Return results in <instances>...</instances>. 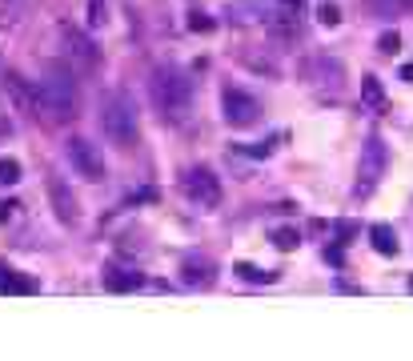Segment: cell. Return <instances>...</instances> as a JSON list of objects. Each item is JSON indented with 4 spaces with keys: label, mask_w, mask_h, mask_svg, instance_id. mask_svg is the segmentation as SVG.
I'll return each instance as SVG.
<instances>
[{
    "label": "cell",
    "mask_w": 413,
    "mask_h": 361,
    "mask_svg": "<svg viewBox=\"0 0 413 361\" xmlns=\"http://www.w3.org/2000/svg\"><path fill=\"white\" fill-rule=\"evenodd\" d=\"M80 109V85H76V69H49V73L32 81V117L64 125L73 121Z\"/></svg>",
    "instance_id": "6da1fadb"
},
{
    "label": "cell",
    "mask_w": 413,
    "mask_h": 361,
    "mask_svg": "<svg viewBox=\"0 0 413 361\" xmlns=\"http://www.w3.org/2000/svg\"><path fill=\"white\" fill-rule=\"evenodd\" d=\"M97 125L104 133V141L113 145V149L128 153L133 145L140 141V117H137V100L113 88V93H104L100 97V112H97Z\"/></svg>",
    "instance_id": "7a4b0ae2"
},
{
    "label": "cell",
    "mask_w": 413,
    "mask_h": 361,
    "mask_svg": "<svg viewBox=\"0 0 413 361\" xmlns=\"http://www.w3.org/2000/svg\"><path fill=\"white\" fill-rule=\"evenodd\" d=\"M149 97L157 105L164 121H185L188 109H193V85H188V76L176 69V64H157L149 76Z\"/></svg>",
    "instance_id": "3957f363"
},
{
    "label": "cell",
    "mask_w": 413,
    "mask_h": 361,
    "mask_svg": "<svg viewBox=\"0 0 413 361\" xmlns=\"http://www.w3.org/2000/svg\"><path fill=\"white\" fill-rule=\"evenodd\" d=\"M389 169V149L381 137H369L361 145V161H357V197H369L377 185H381V177H385Z\"/></svg>",
    "instance_id": "277c9868"
},
{
    "label": "cell",
    "mask_w": 413,
    "mask_h": 361,
    "mask_svg": "<svg viewBox=\"0 0 413 361\" xmlns=\"http://www.w3.org/2000/svg\"><path fill=\"white\" fill-rule=\"evenodd\" d=\"M181 185H185V197L193 201V205H200V209H217V205H221V181H217L213 169H205V165L188 169V173L181 177Z\"/></svg>",
    "instance_id": "5b68a950"
},
{
    "label": "cell",
    "mask_w": 413,
    "mask_h": 361,
    "mask_svg": "<svg viewBox=\"0 0 413 361\" xmlns=\"http://www.w3.org/2000/svg\"><path fill=\"white\" fill-rule=\"evenodd\" d=\"M64 157H68V165H73L76 177H85V181H104V157H100V149L92 145V141L73 137L68 145H64Z\"/></svg>",
    "instance_id": "8992f818"
},
{
    "label": "cell",
    "mask_w": 413,
    "mask_h": 361,
    "mask_svg": "<svg viewBox=\"0 0 413 361\" xmlns=\"http://www.w3.org/2000/svg\"><path fill=\"white\" fill-rule=\"evenodd\" d=\"M221 105H225V121L233 129H249V125H257V117H261L257 97H249L245 88H233V85H229L225 93H221Z\"/></svg>",
    "instance_id": "52a82bcc"
},
{
    "label": "cell",
    "mask_w": 413,
    "mask_h": 361,
    "mask_svg": "<svg viewBox=\"0 0 413 361\" xmlns=\"http://www.w3.org/2000/svg\"><path fill=\"white\" fill-rule=\"evenodd\" d=\"M61 45H64V57H68V69H97V49H92V40L80 32V28L64 25L61 28Z\"/></svg>",
    "instance_id": "ba28073f"
},
{
    "label": "cell",
    "mask_w": 413,
    "mask_h": 361,
    "mask_svg": "<svg viewBox=\"0 0 413 361\" xmlns=\"http://www.w3.org/2000/svg\"><path fill=\"white\" fill-rule=\"evenodd\" d=\"M100 285L109 289V293H133V289L145 285V277L137 269H121V265H104V273H100Z\"/></svg>",
    "instance_id": "9c48e42d"
},
{
    "label": "cell",
    "mask_w": 413,
    "mask_h": 361,
    "mask_svg": "<svg viewBox=\"0 0 413 361\" xmlns=\"http://www.w3.org/2000/svg\"><path fill=\"white\" fill-rule=\"evenodd\" d=\"M49 197H52V205H56V217H61L64 225H76V217H80V213H76V197L68 193V185H64L56 173L49 177Z\"/></svg>",
    "instance_id": "30bf717a"
},
{
    "label": "cell",
    "mask_w": 413,
    "mask_h": 361,
    "mask_svg": "<svg viewBox=\"0 0 413 361\" xmlns=\"http://www.w3.org/2000/svg\"><path fill=\"white\" fill-rule=\"evenodd\" d=\"M181 277H185V285L193 289H209L217 281V265L209 261V257H185V265H181Z\"/></svg>",
    "instance_id": "8fae6325"
},
{
    "label": "cell",
    "mask_w": 413,
    "mask_h": 361,
    "mask_svg": "<svg viewBox=\"0 0 413 361\" xmlns=\"http://www.w3.org/2000/svg\"><path fill=\"white\" fill-rule=\"evenodd\" d=\"M369 241H373V249L381 253V257H393V253H397V233H393L385 221H377L373 229H369Z\"/></svg>",
    "instance_id": "7c38bea8"
},
{
    "label": "cell",
    "mask_w": 413,
    "mask_h": 361,
    "mask_svg": "<svg viewBox=\"0 0 413 361\" xmlns=\"http://www.w3.org/2000/svg\"><path fill=\"white\" fill-rule=\"evenodd\" d=\"M365 8L373 16H381V20H397V16L409 8V0H365Z\"/></svg>",
    "instance_id": "4fadbf2b"
},
{
    "label": "cell",
    "mask_w": 413,
    "mask_h": 361,
    "mask_svg": "<svg viewBox=\"0 0 413 361\" xmlns=\"http://www.w3.org/2000/svg\"><path fill=\"white\" fill-rule=\"evenodd\" d=\"M32 281H28V277H20L16 273V269H4V265H0V293H32Z\"/></svg>",
    "instance_id": "5bb4252c"
},
{
    "label": "cell",
    "mask_w": 413,
    "mask_h": 361,
    "mask_svg": "<svg viewBox=\"0 0 413 361\" xmlns=\"http://www.w3.org/2000/svg\"><path fill=\"white\" fill-rule=\"evenodd\" d=\"M361 97L373 105V109H385V93H381V81L377 76H365L361 81Z\"/></svg>",
    "instance_id": "9a60e30c"
},
{
    "label": "cell",
    "mask_w": 413,
    "mask_h": 361,
    "mask_svg": "<svg viewBox=\"0 0 413 361\" xmlns=\"http://www.w3.org/2000/svg\"><path fill=\"white\" fill-rule=\"evenodd\" d=\"M297 241H301V237H297V229H273V245H277L281 253L297 249Z\"/></svg>",
    "instance_id": "2e32d148"
},
{
    "label": "cell",
    "mask_w": 413,
    "mask_h": 361,
    "mask_svg": "<svg viewBox=\"0 0 413 361\" xmlns=\"http://www.w3.org/2000/svg\"><path fill=\"white\" fill-rule=\"evenodd\" d=\"M20 181V165L8 157V161H0V185H16Z\"/></svg>",
    "instance_id": "e0dca14e"
},
{
    "label": "cell",
    "mask_w": 413,
    "mask_h": 361,
    "mask_svg": "<svg viewBox=\"0 0 413 361\" xmlns=\"http://www.w3.org/2000/svg\"><path fill=\"white\" fill-rule=\"evenodd\" d=\"M237 273L245 277V281H273L277 277V273H269V269L261 273V269H253V265H237Z\"/></svg>",
    "instance_id": "ac0fdd59"
},
{
    "label": "cell",
    "mask_w": 413,
    "mask_h": 361,
    "mask_svg": "<svg viewBox=\"0 0 413 361\" xmlns=\"http://www.w3.org/2000/svg\"><path fill=\"white\" fill-rule=\"evenodd\" d=\"M317 16H321V25H337V20H341L337 4H329V0H325V4H321V8H317Z\"/></svg>",
    "instance_id": "d6986e66"
},
{
    "label": "cell",
    "mask_w": 413,
    "mask_h": 361,
    "mask_svg": "<svg viewBox=\"0 0 413 361\" xmlns=\"http://www.w3.org/2000/svg\"><path fill=\"white\" fill-rule=\"evenodd\" d=\"M277 4H281V20H293L301 13V0H277Z\"/></svg>",
    "instance_id": "ffe728a7"
},
{
    "label": "cell",
    "mask_w": 413,
    "mask_h": 361,
    "mask_svg": "<svg viewBox=\"0 0 413 361\" xmlns=\"http://www.w3.org/2000/svg\"><path fill=\"white\" fill-rule=\"evenodd\" d=\"M397 45H401L397 32H385V37L377 40V49H381V52H397Z\"/></svg>",
    "instance_id": "44dd1931"
},
{
    "label": "cell",
    "mask_w": 413,
    "mask_h": 361,
    "mask_svg": "<svg viewBox=\"0 0 413 361\" xmlns=\"http://www.w3.org/2000/svg\"><path fill=\"white\" fill-rule=\"evenodd\" d=\"M188 28H200V32H209L213 28V20H205L200 13H193V20H188Z\"/></svg>",
    "instance_id": "7402d4cb"
},
{
    "label": "cell",
    "mask_w": 413,
    "mask_h": 361,
    "mask_svg": "<svg viewBox=\"0 0 413 361\" xmlns=\"http://www.w3.org/2000/svg\"><path fill=\"white\" fill-rule=\"evenodd\" d=\"M8 133H13V125H8V121H4V117H0V141L8 137Z\"/></svg>",
    "instance_id": "603a6c76"
},
{
    "label": "cell",
    "mask_w": 413,
    "mask_h": 361,
    "mask_svg": "<svg viewBox=\"0 0 413 361\" xmlns=\"http://www.w3.org/2000/svg\"><path fill=\"white\" fill-rule=\"evenodd\" d=\"M401 81H409V85H413V64H405V69H401Z\"/></svg>",
    "instance_id": "cb8c5ba5"
},
{
    "label": "cell",
    "mask_w": 413,
    "mask_h": 361,
    "mask_svg": "<svg viewBox=\"0 0 413 361\" xmlns=\"http://www.w3.org/2000/svg\"><path fill=\"white\" fill-rule=\"evenodd\" d=\"M13 209H16V205H0V221H4V217H13Z\"/></svg>",
    "instance_id": "d4e9b609"
},
{
    "label": "cell",
    "mask_w": 413,
    "mask_h": 361,
    "mask_svg": "<svg viewBox=\"0 0 413 361\" xmlns=\"http://www.w3.org/2000/svg\"><path fill=\"white\" fill-rule=\"evenodd\" d=\"M409 293H413V277H409Z\"/></svg>",
    "instance_id": "484cf974"
}]
</instances>
